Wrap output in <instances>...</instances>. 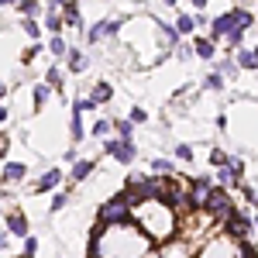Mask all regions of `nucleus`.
<instances>
[{"mask_svg":"<svg viewBox=\"0 0 258 258\" xmlns=\"http://www.w3.org/2000/svg\"><path fill=\"white\" fill-rule=\"evenodd\" d=\"M131 220H138L141 231L148 234L152 241H169L172 231H176V217H172V207L165 203L162 197L155 200H141V207L135 203V214Z\"/></svg>","mask_w":258,"mask_h":258,"instance_id":"nucleus-1","label":"nucleus"},{"mask_svg":"<svg viewBox=\"0 0 258 258\" xmlns=\"http://www.w3.org/2000/svg\"><path fill=\"white\" fill-rule=\"evenodd\" d=\"M251 11H244V7H234V11H227V14H220V18H214V24H210V35H214V41L224 38V35H231V31H248L251 28Z\"/></svg>","mask_w":258,"mask_h":258,"instance_id":"nucleus-2","label":"nucleus"},{"mask_svg":"<svg viewBox=\"0 0 258 258\" xmlns=\"http://www.w3.org/2000/svg\"><path fill=\"white\" fill-rule=\"evenodd\" d=\"M131 214H135V197L127 189L117 193V197H110L100 207V220L103 224H124V220H131Z\"/></svg>","mask_w":258,"mask_h":258,"instance_id":"nucleus-3","label":"nucleus"},{"mask_svg":"<svg viewBox=\"0 0 258 258\" xmlns=\"http://www.w3.org/2000/svg\"><path fill=\"white\" fill-rule=\"evenodd\" d=\"M200 258H244V241H238V238H231V234L220 231L217 238L200 251Z\"/></svg>","mask_w":258,"mask_h":258,"instance_id":"nucleus-4","label":"nucleus"},{"mask_svg":"<svg viewBox=\"0 0 258 258\" xmlns=\"http://www.w3.org/2000/svg\"><path fill=\"white\" fill-rule=\"evenodd\" d=\"M162 186H165V179H155V176H131L127 179V193L138 200H155L162 197Z\"/></svg>","mask_w":258,"mask_h":258,"instance_id":"nucleus-5","label":"nucleus"},{"mask_svg":"<svg viewBox=\"0 0 258 258\" xmlns=\"http://www.w3.org/2000/svg\"><path fill=\"white\" fill-rule=\"evenodd\" d=\"M214 189H217V182L207 176H200L189 182V200H193V210H207V203L214 197Z\"/></svg>","mask_w":258,"mask_h":258,"instance_id":"nucleus-6","label":"nucleus"},{"mask_svg":"<svg viewBox=\"0 0 258 258\" xmlns=\"http://www.w3.org/2000/svg\"><path fill=\"white\" fill-rule=\"evenodd\" d=\"M241 172H244V162L231 155L227 165H217V179H214V182L224 186V189H231V186H238V182H241Z\"/></svg>","mask_w":258,"mask_h":258,"instance_id":"nucleus-7","label":"nucleus"},{"mask_svg":"<svg viewBox=\"0 0 258 258\" xmlns=\"http://www.w3.org/2000/svg\"><path fill=\"white\" fill-rule=\"evenodd\" d=\"M107 155L127 165V162L138 155V148H135V138H120V135H117V138H110V141H107Z\"/></svg>","mask_w":258,"mask_h":258,"instance_id":"nucleus-8","label":"nucleus"},{"mask_svg":"<svg viewBox=\"0 0 258 258\" xmlns=\"http://www.w3.org/2000/svg\"><path fill=\"white\" fill-rule=\"evenodd\" d=\"M220 231L231 234V238H238V241H244L248 234H251V217H244V214H231L227 220H220Z\"/></svg>","mask_w":258,"mask_h":258,"instance_id":"nucleus-9","label":"nucleus"},{"mask_svg":"<svg viewBox=\"0 0 258 258\" xmlns=\"http://www.w3.org/2000/svg\"><path fill=\"white\" fill-rule=\"evenodd\" d=\"M207 214H210V217H220V220H227L231 214H234V207H231V200H227V189H224V186L214 189V197H210V203H207Z\"/></svg>","mask_w":258,"mask_h":258,"instance_id":"nucleus-10","label":"nucleus"},{"mask_svg":"<svg viewBox=\"0 0 258 258\" xmlns=\"http://www.w3.org/2000/svg\"><path fill=\"white\" fill-rule=\"evenodd\" d=\"M120 24H124L120 18H107V21H97V24H93V28L86 31V41H90V45H97V41L103 38V35H117V31H120Z\"/></svg>","mask_w":258,"mask_h":258,"instance_id":"nucleus-11","label":"nucleus"},{"mask_svg":"<svg viewBox=\"0 0 258 258\" xmlns=\"http://www.w3.org/2000/svg\"><path fill=\"white\" fill-rule=\"evenodd\" d=\"M59 182H62V172H59V169H48V172L35 182V189H38V193H48V189H55Z\"/></svg>","mask_w":258,"mask_h":258,"instance_id":"nucleus-12","label":"nucleus"},{"mask_svg":"<svg viewBox=\"0 0 258 258\" xmlns=\"http://www.w3.org/2000/svg\"><path fill=\"white\" fill-rule=\"evenodd\" d=\"M214 45H217L214 38H197V41H193V52H197L200 59H214V55H217V48H214Z\"/></svg>","mask_w":258,"mask_h":258,"instance_id":"nucleus-13","label":"nucleus"},{"mask_svg":"<svg viewBox=\"0 0 258 258\" xmlns=\"http://www.w3.org/2000/svg\"><path fill=\"white\" fill-rule=\"evenodd\" d=\"M155 24H159V31H162V38H165V45H169V48H176L182 31H179L176 24H165V21H155Z\"/></svg>","mask_w":258,"mask_h":258,"instance_id":"nucleus-14","label":"nucleus"},{"mask_svg":"<svg viewBox=\"0 0 258 258\" xmlns=\"http://www.w3.org/2000/svg\"><path fill=\"white\" fill-rule=\"evenodd\" d=\"M48 52H52V55L62 62V59H69V52H73V48L66 45V38H62V35H52V41H48Z\"/></svg>","mask_w":258,"mask_h":258,"instance_id":"nucleus-15","label":"nucleus"},{"mask_svg":"<svg viewBox=\"0 0 258 258\" xmlns=\"http://www.w3.org/2000/svg\"><path fill=\"white\" fill-rule=\"evenodd\" d=\"M62 18H66V24H73V28H83V18H80V4H62Z\"/></svg>","mask_w":258,"mask_h":258,"instance_id":"nucleus-16","label":"nucleus"},{"mask_svg":"<svg viewBox=\"0 0 258 258\" xmlns=\"http://www.w3.org/2000/svg\"><path fill=\"white\" fill-rule=\"evenodd\" d=\"M238 66H241V69H251V73H255V69H258V45H255V48H244V52H238Z\"/></svg>","mask_w":258,"mask_h":258,"instance_id":"nucleus-17","label":"nucleus"},{"mask_svg":"<svg viewBox=\"0 0 258 258\" xmlns=\"http://www.w3.org/2000/svg\"><path fill=\"white\" fill-rule=\"evenodd\" d=\"M62 24H66V18H59V7H48V11H45V28H48L52 35H59Z\"/></svg>","mask_w":258,"mask_h":258,"instance_id":"nucleus-18","label":"nucleus"},{"mask_svg":"<svg viewBox=\"0 0 258 258\" xmlns=\"http://www.w3.org/2000/svg\"><path fill=\"white\" fill-rule=\"evenodd\" d=\"M24 172H28V169H24L21 162H7V165H4V182H21Z\"/></svg>","mask_w":258,"mask_h":258,"instance_id":"nucleus-19","label":"nucleus"},{"mask_svg":"<svg viewBox=\"0 0 258 258\" xmlns=\"http://www.w3.org/2000/svg\"><path fill=\"white\" fill-rule=\"evenodd\" d=\"M7 231L18 234V238H28V220L21 217V214H11V217H7Z\"/></svg>","mask_w":258,"mask_h":258,"instance_id":"nucleus-20","label":"nucleus"},{"mask_svg":"<svg viewBox=\"0 0 258 258\" xmlns=\"http://www.w3.org/2000/svg\"><path fill=\"white\" fill-rule=\"evenodd\" d=\"M52 90H55V86H48V83H38V86L31 90V97H35V107H45V100L52 97Z\"/></svg>","mask_w":258,"mask_h":258,"instance_id":"nucleus-21","label":"nucleus"},{"mask_svg":"<svg viewBox=\"0 0 258 258\" xmlns=\"http://www.w3.org/2000/svg\"><path fill=\"white\" fill-rule=\"evenodd\" d=\"M90 97L97 100V103H107V100L114 97V86H110V83H97V86H93V93H90Z\"/></svg>","mask_w":258,"mask_h":258,"instance_id":"nucleus-22","label":"nucleus"},{"mask_svg":"<svg viewBox=\"0 0 258 258\" xmlns=\"http://www.w3.org/2000/svg\"><path fill=\"white\" fill-rule=\"evenodd\" d=\"M90 172H93V162H83V159L73 162V179H76V182H83Z\"/></svg>","mask_w":258,"mask_h":258,"instance_id":"nucleus-23","label":"nucleus"},{"mask_svg":"<svg viewBox=\"0 0 258 258\" xmlns=\"http://www.w3.org/2000/svg\"><path fill=\"white\" fill-rule=\"evenodd\" d=\"M69 69H73V73H83V66H86V55H83L80 48H73V52H69Z\"/></svg>","mask_w":258,"mask_h":258,"instance_id":"nucleus-24","label":"nucleus"},{"mask_svg":"<svg viewBox=\"0 0 258 258\" xmlns=\"http://www.w3.org/2000/svg\"><path fill=\"white\" fill-rule=\"evenodd\" d=\"M18 7H21V14H24V18H35V14L41 11L38 0H18Z\"/></svg>","mask_w":258,"mask_h":258,"instance_id":"nucleus-25","label":"nucleus"},{"mask_svg":"<svg viewBox=\"0 0 258 258\" xmlns=\"http://www.w3.org/2000/svg\"><path fill=\"white\" fill-rule=\"evenodd\" d=\"M114 131H117L120 138H135V120L127 117V120H117V124H114Z\"/></svg>","mask_w":258,"mask_h":258,"instance_id":"nucleus-26","label":"nucleus"},{"mask_svg":"<svg viewBox=\"0 0 258 258\" xmlns=\"http://www.w3.org/2000/svg\"><path fill=\"white\" fill-rule=\"evenodd\" d=\"M176 28L182 31V35H189V31L197 28V18H189V14H179V18H176Z\"/></svg>","mask_w":258,"mask_h":258,"instance_id":"nucleus-27","label":"nucleus"},{"mask_svg":"<svg viewBox=\"0 0 258 258\" xmlns=\"http://www.w3.org/2000/svg\"><path fill=\"white\" fill-rule=\"evenodd\" d=\"M241 41H244V31H231V35H224V48H241Z\"/></svg>","mask_w":258,"mask_h":258,"instance_id":"nucleus-28","label":"nucleus"},{"mask_svg":"<svg viewBox=\"0 0 258 258\" xmlns=\"http://www.w3.org/2000/svg\"><path fill=\"white\" fill-rule=\"evenodd\" d=\"M203 86H207V90H224V73H210V76H207V80H203Z\"/></svg>","mask_w":258,"mask_h":258,"instance_id":"nucleus-29","label":"nucleus"},{"mask_svg":"<svg viewBox=\"0 0 258 258\" xmlns=\"http://www.w3.org/2000/svg\"><path fill=\"white\" fill-rule=\"evenodd\" d=\"M45 83H48V86H59V90H62V69H59V66H52V69L45 73Z\"/></svg>","mask_w":258,"mask_h":258,"instance_id":"nucleus-30","label":"nucleus"},{"mask_svg":"<svg viewBox=\"0 0 258 258\" xmlns=\"http://www.w3.org/2000/svg\"><path fill=\"white\" fill-rule=\"evenodd\" d=\"M69 127H73V141H80L83 138V114L80 110H73V124Z\"/></svg>","mask_w":258,"mask_h":258,"instance_id":"nucleus-31","label":"nucleus"},{"mask_svg":"<svg viewBox=\"0 0 258 258\" xmlns=\"http://www.w3.org/2000/svg\"><path fill=\"white\" fill-rule=\"evenodd\" d=\"M110 131H114V124H110V120H97V124H93V138H107Z\"/></svg>","mask_w":258,"mask_h":258,"instance_id":"nucleus-32","label":"nucleus"},{"mask_svg":"<svg viewBox=\"0 0 258 258\" xmlns=\"http://www.w3.org/2000/svg\"><path fill=\"white\" fill-rule=\"evenodd\" d=\"M21 28H24V35H31V38H38V35H41V24H35L31 18L21 21Z\"/></svg>","mask_w":258,"mask_h":258,"instance_id":"nucleus-33","label":"nucleus"},{"mask_svg":"<svg viewBox=\"0 0 258 258\" xmlns=\"http://www.w3.org/2000/svg\"><path fill=\"white\" fill-rule=\"evenodd\" d=\"M210 162H214V165H227V162H231V155H227L224 148H214V152H210Z\"/></svg>","mask_w":258,"mask_h":258,"instance_id":"nucleus-34","label":"nucleus"},{"mask_svg":"<svg viewBox=\"0 0 258 258\" xmlns=\"http://www.w3.org/2000/svg\"><path fill=\"white\" fill-rule=\"evenodd\" d=\"M93 107H97V100H93V97H83V100H76V107H73V110L86 114V110H93Z\"/></svg>","mask_w":258,"mask_h":258,"instance_id":"nucleus-35","label":"nucleus"},{"mask_svg":"<svg viewBox=\"0 0 258 258\" xmlns=\"http://www.w3.org/2000/svg\"><path fill=\"white\" fill-rule=\"evenodd\" d=\"M152 169H155V172H172V159H155Z\"/></svg>","mask_w":258,"mask_h":258,"instance_id":"nucleus-36","label":"nucleus"},{"mask_svg":"<svg viewBox=\"0 0 258 258\" xmlns=\"http://www.w3.org/2000/svg\"><path fill=\"white\" fill-rule=\"evenodd\" d=\"M217 69H220V73H224V76H234V73H238L241 66H238V62H231V59H227V62H220Z\"/></svg>","mask_w":258,"mask_h":258,"instance_id":"nucleus-37","label":"nucleus"},{"mask_svg":"<svg viewBox=\"0 0 258 258\" xmlns=\"http://www.w3.org/2000/svg\"><path fill=\"white\" fill-rule=\"evenodd\" d=\"M176 159L189 162V159H193V148H189V145H176Z\"/></svg>","mask_w":258,"mask_h":258,"instance_id":"nucleus-38","label":"nucleus"},{"mask_svg":"<svg viewBox=\"0 0 258 258\" xmlns=\"http://www.w3.org/2000/svg\"><path fill=\"white\" fill-rule=\"evenodd\" d=\"M131 120H135V124H145V120H148V114H145L141 107H135V110H131Z\"/></svg>","mask_w":258,"mask_h":258,"instance_id":"nucleus-39","label":"nucleus"},{"mask_svg":"<svg viewBox=\"0 0 258 258\" xmlns=\"http://www.w3.org/2000/svg\"><path fill=\"white\" fill-rule=\"evenodd\" d=\"M24 251H28V255H35V251H38V241L31 238V234H28V238H24Z\"/></svg>","mask_w":258,"mask_h":258,"instance_id":"nucleus-40","label":"nucleus"},{"mask_svg":"<svg viewBox=\"0 0 258 258\" xmlns=\"http://www.w3.org/2000/svg\"><path fill=\"white\" fill-rule=\"evenodd\" d=\"M66 207V193H55V200H52V210H62Z\"/></svg>","mask_w":258,"mask_h":258,"instance_id":"nucleus-41","label":"nucleus"},{"mask_svg":"<svg viewBox=\"0 0 258 258\" xmlns=\"http://www.w3.org/2000/svg\"><path fill=\"white\" fill-rule=\"evenodd\" d=\"M244 197H248V203H255V207H258V193L251 189V186H244Z\"/></svg>","mask_w":258,"mask_h":258,"instance_id":"nucleus-42","label":"nucleus"},{"mask_svg":"<svg viewBox=\"0 0 258 258\" xmlns=\"http://www.w3.org/2000/svg\"><path fill=\"white\" fill-rule=\"evenodd\" d=\"M176 55H179V59H189V55H193V48H186V45H179V48H176Z\"/></svg>","mask_w":258,"mask_h":258,"instance_id":"nucleus-43","label":"nucleus"},{"mask_svg":"<svg viewBox=\"0 0 258 258\" xmlns=\"http://www.w3.org/2000/svg\"><path fill=\"white\" fill-rule=\"evenodd\" d=\"M7 248V231H0V251Z\"/></svg>","mask_w":258,"mask_h":258,"instance_id":"nucleus-44","label":"nucleus"},{"mask_svg":"<svg viewBox=\"0 0 258 258\" xmlns=\"http://www.w3.org/2000/svg\"><path fill=\"white\" fill-rule=\"evenodd\" d=\"M62 4H69V0H48V7H62Z\"/></svg>","mask_w":258,"mask_h":258,"instance_id":"nucleus-45","label":"nucleus"},{"mask_svg":"<svg viewBox=\"0 0 258 258\" xmlns=\"http://www.w3.org/2000/svg\"><path fill=\"white\" fill-rule=\"evenodd\" d=\"M193 7H197V11H203V7H207V0H193Z\"/></svg>","mask_w":258,"mask_h":258,"instance_id":"nucleus-46","label":"nucleus"},{"mask_svg":"<svg viewBox=\"0 0 258 258\" xmlns=\"http://www.w3.org/2000/svg\"><path fill=\"white\" fill-rule=\"evenodd\" d=\"M4 120H7V107H0V124H4Z\"/></svg>","mask_w":258,"mask_h":258,"instance_id":"nucleus-47","label":"nucleus"},{"mask_svg":"<svg viewBox=\"0 0 258 258\" xmlns=\"http://www.w3.org/2000/svg\"><path fill=\"white\" fill-rule=\"evenodd\" d=\"M86 258H103V255H97V251H90V255H86Z\"/></svg>","mask_w":258,"mask_h":258,"instance_id":"nucleus-48","label":"nucleus"},{"mask_svg":"<svg viewBox=\"0 0 258 258\" xmlns=\"http://www.w3.org/2000/svg\"><path fill=\"white\" fill-rule=\"evenodd\" d=\"M4 93H7V86H4V83H0V97H4Z\"/></svg>","mask_w":258,"mask_h":258,"instance_id":"nucleus-49","label":"nucleus"},{"mask_svg":"<svg viewBox=\"0 0 258 258\" xmlns=\"http://www.w3.org/2000/svg\"><path fill=\"white\" fill-rule=\"evenodd\" d=\"M0 4H18V0H0Z\"/></svg>","mask_w":258,"mask_h":258,"instance_id":"nucleus-50","label":"nucleus"},{"mask_svg":"<svg viewBox=\"0 0 258 258\" xmlns=\"http://www.w3.org/2000/svg\"><path fill=\"white\" fill-rule=\"evenodd\" d=\"M21 258H35V255H28V251H24V255H21Z\"/></svg>","mask_w":258,"mask_h":258,"instance_id":"nucleus-51","label":"nucleus"},{"mask_svg":"<svg viewBox=\"0 0 258 258\" xmlns=\"http://www.w3.org/2000/svg\"><path fill=\"white\" fill-rule=\"evenodd\" d=\"M165 4H176V0H165Z\"/></svg>","mask_w":258,"mask_h":258,"instance_id":"nucleus-52","label":"nucleus"},{"mask_svg":"<svg viewBox=\"0 0 258 258\" xmlns=\"http://www.w3.org/2000/svg\"><path fill=\"white\" fill-rule=\"evenodd\" d=\"M255 227H258V220H255Z\"/></svg>","mask_w":258,"mask_h":258,"instance_id":"nucleus-53","label":"nucleus"}]
</instances>
